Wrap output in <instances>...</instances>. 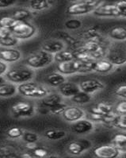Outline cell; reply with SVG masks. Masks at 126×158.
Here are the masks:
<instances>
[{
    "label": "cell",
    "instance_id": "8d00e7d4",
    "mask_svg": "<svg viewBox=\"0 0 126 158\" xmlns=\"http://www.w3.org/2000/svg\"><path fill=\"white\" fill-rule=\"evenodd\" d=\"M67 106V104H65L64 102H59V103H58V104L50 107L48 109V110H49V112H50L52 114H54V115H59V114H62L63 113V111H64Z\"/></svg>",
    "mask_w": 126,
    "mask_h": 158
},
{
    "label": "cell",
    "instance_id": "484cf974",
    "mask_svg": "<svg viewBox=\"0 0 126 158\" xmlns=\"http://www.w3.org/2000/svg\"><path fill=\"white\" fill-rule=\"evenodd\" d=\"M112 144L117 147L121 152L126 150V133H118L113 136Z\"/></svg>",
    "mask_w": 126,
    "mask_h": 158
},
{
    "label": "cell",
    "instance_id": "cb8c5ba5",
    "mask_svg": "<svg viewBox=\"0 0 126 158\" xmlns=\"http://www.w3.org/2000/svg\"><path fill=\"white\" fill-rule=\"evenodd\" d=\"M73 59H75L74 52H71L67 49H63L57 53L54 54V61L58 64L69 61Z\"/></svg>",
    "mask_w": 126,
    "mask_h": 158
},
{
    "label": "cell",
    "instance_id": "f1b7e54d",
    "mask_svg": "<svg viewBox=\"0 0 126 158\" xmlns=\"http://www.w3.org/2000/svg\"><path fill=\"white\" fill-rule=\"evenodd\" d=\"M112 125L117 129L126 131V114H116L113 118Z\"/></svg>",
    "mask_w": 126,
    "mask_h": 158
},
{
    "label": "cell",
    "instance_id": "7402d4cb",
    "mask_svg": "<svg viewBox=\"0 0 126 158\" xmlns=\"http://www.w3.org/2000/svg\"><path fill=\"white\" fill-rule=\"evenodd\" d=\"M46 82L52 88H59V86L66 82V77L64 75L58 73H52L48 74L46 77Z\"/></svg>",
    "mask_w": 126,
    "mask_h": 158
},
{
    "label": "cell",
    "instance_id": "ba28073f",
    "mask_svg": "<svg viewBox=\"0 0 126 158\" xmlns=\"http://www.w3.org/2000/svg\"><path fill=\"white\" fill-rule=\"evenodd\" d=\"M79 87L80 88V91L92 95L98 91H102L106 88V85L102 81L98 79H87V80L80 81Z\"/></svg>",
    "mask_w": 126,
    "mask_h": 158
},
{
    "label": "cell",
    "instance_id": "836d02e7",
    "mask_svg": "<svg viewBox=\"0 0 126 158\" xmlns=\"http://www.w3.org/2000/svg\"><path fill=\"white\" fill-rule=\"evenodd\" d=\"M65 27L67 28V30H79L83 26V22L79 19H68V20L65 23Z\"/></svg>",
    "mask_w": 126,
    "mask_h": 158
},
{
    "label": "cell",
    "instance_id": "f546056e",
    "mask_svg": "<svg viewBox=\"0 0 126 158\" xmlns=\"http://www.w3.org/2000/svg\"><path fill=\"white\" fill-rule=\"evenodd\" d=\"M18 42L19 39L15 37L13 34L8 37L0 39V45L2 47H6V48H11V47L15 46L18 44Z\"/></svg>",
    "mask_w": 126,
    "mask_h": 158
},
{
    "label": "cell",
    "instance_id": "c3c4849f",
    "mask_svg": "<svg viewBox=\"0 0 126 158\" xmlns=\"http://www.w3.org/2000/svg\"><path fill=\"white\" fill-rule=\"evenodd\" d=\"M21 156H22V157H33V156H34L31 154H22Z\"/></svg>",
    "mask_w": 126,
    "mask_h": 158
},
{
    "label": "cell",
    "instance_id": "f907efd6",
    "mask_svg": "<svg viewBox=\"0 0 126 158\" xmlns=\"http://www.w3.org/2000/svg\"><path fill=\"white\" fill-rule=\"evenodd\" d=\"M124 44H125V47H126V41H124Z\"/></svg>",
    "mask_w": 126,
    "mask_h": 158
},
{
    "label": "cell",
    "instance_id": "d6986e66",
    "mask_svg": "<svg viewBox=\"0 0 126 158\" xmlns=\"http://www.w3.org/2000/svg\"><path fill=\"white\" fill-rule=\"evenodd\" d=\"M115 65L112 63L109 59H99L95 60V72L100 74H106L109 73L114 69Z\"/></svg>",
    "mask_w": 126,
    "mask_h": 158
},
{
    "label": "cell",
    "instance_id": "44dd1931",
    "mask_svg": "<svg viewBox=\"0 0 126 158\" xmlns=\"http://www.w3.org/2000/svg\"><path fill=\"white\" fill-rule=\"evenodd\" d=\"M63 102V96L59 93H48L45 97L41 99V105L45 108H49L59 102Z\"/></svg>",
    "mask_w": 126,
    "mask_h": 158
},
{
    "label": "cell",
    "instance_id": "2e32d148",
    "mask_svg": "<svg viewBox=\"0 0 126 158\" xmlns=\"http://www.w3.org/2000/svg\"><path fill=\"white\" fill-rule=\"evenodd\" d=\"M66 45L60 40H48L41 45V49L52 54H56L65 49Z\"/></svg>",
    "mask_w": 126,
    "mask_h": 158
},
{
    "label": "cell",
    "instance_id": "d6a6232c",
    "mask_svg": "<svg viewBox=\"0 0 126 158\" xmlns=\"http://www.w3.org/2000/svg\"><path fill=\"white\" fill-rule=\"evenodd\" d=\"M74 55L75 59L80 60H83V61H92V60H95L89 52H86L85 50L82 49V48H79V50L74 52Z\"/></svg>",
    "mask_w": 126,
    "mask_h": 158
},
{
    "label": "cell",
    "instance_id": "1f68e13d",
    "mask_svg": "<svg viewBox=\"0 0 126 158\" xmlns=\"http://www.w3.org/2000/svg\"><path fill=\"white\" fill-rule=\"evenodd\" d=\"M18 21L14 19L13 17H10V16H5L0 19V26L2 27H6L8 29H12L14 27V26L18 23Z\"/></svg>",
    "mask_w": 126,
    "mask_h": 158
},
{
    "label": "cell",
    "instance_id": "ee69618b",
    "mask_svg": "<svg viewBox=\"0 0 126 158\" xmlns=\"http://www.w3.org/2000/svg\"><path fill=\"white\" fill-rule=\"evenodd\" d=\"M17 0H0V8H6L14 5Z\"/></svg>",
    "mask_w": 126,
    "mask_h": 158
},
{
    "label": "cell",
    "instance_id": "8fae6325",
    "mask_svg": "<svg viewBox=\"0 0 126 158\" xmlns=\"http://www.w3.org/2000/svg\"><path fill=\"white\" fill-rule=\"evenodd\" d=\"M92 14L98 18L119 17L116 3H100L95 8Z\"/></svg>",
    "mask_w": 126,
    "mask_h": 158
},
{
    "label": "cell",
    "instance_id": "7c38bea8",
    "mask_svg": "<svg viewBox=\"0 0 126 158\" xmlns=\"http://www.w3.org/2000/svg\"><path fill=\"white\" fill-rule=\"evenodd\" d=\"M71 130L74 134L78 135L88 134L95 130V123L91 119L83 118L72 123L71 126Z\"/></svg>",
    "mask_w": 126,
    "mask_h": 158
},
{
    "label": "cell",
    "instance_id": "4fadbf2b",
    "mask_svg": "<svg viewBox=\"0 0 126 158\" xmlns=\"http://www.w3.org/2000/svg\"><path fill=\"white\" fill-rule=\"evenodd\" d=\"M11 112L15 117H30L34 115L35 107L30 102L21 101L12 106Z\"/></svg>",
    "mask_w": 126,
    "mask_h": 158
},
{
    "label": "cell",
    "instance_id": "f35d334b",
    "mask_svg": "<svg viewBox=\"0 0 126 158\" xmlns=\"http://www.w3.org/2000/svg\"><path fill=\"white\" fill-rule=\"evenodd\" d=\"M114 95L121 99H126V84H120L114 91Z\"/></svg>",
    "mask_w": 126,
    "mask_h": 158
},
{
    "label": "cell",
    "instance_id": "603a6c76",
    "mask_svg": "<svg viewBox=\"0 0 126 158\" xmlns=\"http://www.w3.org/2000/svg\"><path fill=\"white\" fill-rule=\"evenodd\" d=\"M18 92V87L11 82L0 84V97H11Z\"/></svg>",
    "mask_w": 126,
    "mask_h": 158
},
{
    "label": "cell",
    "instance_id": "3957f363",
    "mask_svg": "<svg viewBox=\"0 0 126 158\" xmlns=\"http://www.w3.org/2000/svg\"><path fill=\"white\" fill-rule=\"evenodd\" d=\"M54 61V55L41 50L30 54L26 60V64L32 69H39L48 66Z\"/></svg>",
    "mask_w": 126,
    "mask_h": 158
},
{
    "label": "cell",
    "instance_id": "e575fe53",
    "mask_svg": "<svg viewBox=\"0 0 126 158\" xmlns=\"http://www.w3.org/2000/svg\"><path fill=\"white\" fill-rule=\"evenodd\" d=\"M23 131L19 127H11V128H10L9 130L6 131V135L9 137L10 138H11V139H17V138H22L23 135Z\"/></svg>",
    "mask_w": 126,
    "mask_h": 158
},
{
    "label": "cell",
    "instance_id": "ac0fdd59",
    "mask_svg": "<svg viewBox=\"0 0 126 158\" xmlns=\"http://www.w3.org/2000/svg\"><path fill=\"white\" fill-rule=\"evenodd\" d=\"M90 112L98 114H101V115L103 116H110L116 114L114 111V106L108 103V102H101L97 103L95 106H93L91 108Z\"/></svg>",
    "mask_w": 126,
    "mask_h": 158
},
{
    "label": "cell",
    "instance_id": "83f0119b",
    "mask_svg": "<svg viewBox=\"0 0 126 158\" xmlns=\"http://www.w3.org/2000/svg\"><path fill=\"white\" fill-rule=\"evenodd\" d=\"M30 9L34 11H42L49 7L48 0H30Z\"/></svg>",
    "mask_w": 126,
    "mask_h": 158
},
{
    "label": "cell",
    "instance_id": "30bf717a",
    "mask_svg": "<svg viewBox=\"0 0 126 158\" xmlns=\"http://www.w3.org/2000/svg\"><path fill=\"white\" fill-rule=\"evenodd\" d=\"M121 151L115 146L113 144L102 145L95 148L93 153L96 157L99 158H115L118 157L121 153Z\"/></svg>",
    "mask_w": 126,
    "mask_h": 158
},
{
    "label": "cell",
    "instance_id": "b9f144b4",
    "mask_svg": "<svg viewBox=\"0 0 126 158\" xmlns=\"http://www.w3.org/2000/svg\"><path fill=\"white\" fill-rule=\"evenodd\" d=\"M14 153V152L10 150V149L0 147V157H14V156H17Z\"/></svg>",
    "mask_w": 126,
    "mask_h": 158
},
{
    "label": "cell",
    "instance_id": "bcb514c9",
    "mask_svg": "<svg viewBox=\"0 0 126 158\" xmlns=\"http://www.w3.org/2000/svg\"><path fill=\"white\" fill-rule=\"evenodd\" d=\"M37 147H38L37 145V142H31V143H26V148L29 149H30V150H34V149L37 148Z\"/></svg>",
    "mask_w": 126,
    "mask_h": 158
},
{
    "label": "cell",
    "instance_id": "f6af8a7d",
    "mask_svg": "<svg viewBox=\"0 0 126 158\" xmlns=\"http://www.w3.org/2000/svg\"><path fill=\"white\" fill-rule=\"evenodd\" d=\"M7 69V64L0 59V76H2V75L6 74V73L8 71Z\"/></svg>",
    "mask_w": 126,
    "mask_h": 158
},
{
    "label": "cell",
    "instance_id": "7a4b0ae2",
    "mask_svg": "<svg viewBox=\"0 0 126 158\" xmlns=\"http://www.w3.org/2000/svg\"><path fill=\"white\" fill-rule=\"evenodd\" d=\"M18 91L22 96L31 99H42L49 93L45 87L31 81L19 84L18 86Z\"/></svg>",
    "mask_w": 126,
    "mask_h": 158
},
{
    "label": "cell",
    "instance_id": "ffe728a7",
    "mask_svg": "<svg viewBox=\"0 0 126 158\" xmlns=\"http://www.w3.org/2000/svg\"><path fill=\"white\" fill-rule=\"evenodd\" d=\"M108 36L110 39L115 41H126V26H114L109 30Z\"/></svg>",
    "mask_w": 126,
    "mask_h": 158
},
{
    "label": "cell",
    "instance_id": "52a82bcc",
    "mask_svg": "<svg viewBox=\"0 0 126 158\" xmlns=\"http://www.w3.org/2000/svg\"><path fill=\"white\" fill-rule=\"evenodd\" d=\"M11 30L14 35L19 40L29 39L36 34L35 26L26 21H18Z\"/></svg>",
    "mask_w": 126,
    "mask_h": 158
},
{
    "label": "cell",
    "instance_id": "9c48e42d",
    "mask_svg": "<svg viewBox=\"0 0 126 158\" xmlns=\"http://www.w3.org/2000/svg\"><path fill=\"white\" fill-rule=\"evenodd\" d=\"M92 143L88 140L79 139L71 141L67 145L66 150L67 153L72 156H79L91 148Z\"/></svg>",
    "mask_w": 126,
    "mask_h": 158
},
{
    "label": "cell",
    "instance_id": "d4e9b609",
    "mask_svg": "<svg viewBox=\"0 0 126 158\" xmlns=\"http://www.w3.org/2000/svg\"><path fill=\"white\" fill-rule=\"evenodd\" d=\"M71 101L77 105H84L91 102L92 96L90 94H87L83 91H79L78 93L70 98Z\"/></svg>",
    "mask_w": 126,
    "mask_h": 158
},
{
    "label": "cell",
    "instance_id": "d590c367",
    "mask_svg": "<svg viewBox=\"0 0 126 158\" xmlns=\"http://www.w3.org/2000/svg\"><path fill=\"white\" fill-rule=\"evenodd\" d=\"M22 138L26 143H31V142H37L39 140V136L36 133L31 131H24Z\"/></svg>",
    "mask_w": 126,
    "mask_h": 158
},
{
    "label": "cell",
    "instance_id": "74e56055",
    "mask_svg": "<svg viewBox=\"0 0 126 158\" xmlns=\"http://www.w3.org/2000/svg\"><path fill=\"white\" fill-rule=\"evenodd\" d=\"M117 10H118L119 17L126 19V0H120L116 2Z\"/></svg>",
    "mask_w": 126,
    "mask_h": 158
},
{
    "label": "cell",
    "instance_id": "277c9868",
    "mask_svg": "<svg viewBox=\"0 0 126 158\" xmlns=\"http://www.w3.org/2000/svg\"><path fill=\"white\" fill-rule=\"evenodd\" d=\"M34 76V70L31 68H17L8 70L5 74V77L10 82L21 84L29 82L33 80Z\"/></svg>",
    "mask_w": 126,
    "mask_h": 158
},
{
    "label": "cell",
    "instance_id": "681fc988",
    "mask_svg": "<svg viewBox=\"0 0 126 158\" xmlns=\"http://www.w3.org/2000/svg\"><path fill=\"white\" fill-rule=\"evenodd\" d=\"M74 2H84V1H95V0H73Z\"/></svg>",
    "mask_w": 126,
    "mask_h": 158
},
{
    "label": "cell",
    "instance_id": "5bb4252c",
    "mask_svg": "<svg viewBox=\"0 0 126 158\" xmlns=\"http://www.w3.org/2000/svg\"><path fill=\"white\" fill-rule=\"evenodd\" d=\"M63 118L69 123H75L86 117L85 110L78 106H67L62 114Z\"/></svg>",
    "mask_w": 126,
    "mask_h": 158
},
{
    "label": "cell",
    "instance_id": "6da1fadb",
    "mask_svg": "<svg viewBox=\"0 0 126 158\" xmlns=\"http://www.w3.org/2000/svg\"><path fill=\"white\" fill-rule=\"evenodd\" d=\"M95 60L83 61L78 59L71 60L69 61L59 63L57 64V71L64 76L76 74V73H89L95 72Z\"/></svg>",
    "mask_w": 126,
    "mask_h": 158
},
{
    "label": "cell",
    "instance_id": "816d5d0a",
    "mask_svg": "<svg viewBox=\"0 0 126 158\" xmlns=\"http://www.w3.org/2000/svg\"><path fill=\"white\" fill-rule=\"evenodd\" d=\"M125 156H126V155H125Z\"/></svg>",
    "mask_w": 126,
    "mask_h": 158
},
{
    "label": "cell",
    "instance_id": "9a60e30c",
    "mask_svg": "<svg viewBox=\"0 0 126 158\" xmlns=\"http://www.w3.org/2000/svg\"><path fill=\"white\" fill-rule=\"evenodd\" d=\"M22 58V52L16 48H6L0 51V59L6 63L18 61Z\"/></svg>",
    "mask_w": 126,
    "mask_h": 158
},
{
    "label": "cell",
    "instance_id": "8992f818",
    "mask_svg": "<svg viewBox=\"0 0 126 158\" xmlns=\"http://www.w3.org/2000/svg\"><path fill=\"white\" fill-rule=\"evenodd\" d=\"M80 48L89 52L95 60L104 58L106 56V49L102 44L95 39H90L86 41Z\"/></svg>",
    "mask_w": 126,
    "mask_h": 158
},
{
    "label": "cell",
    "instance_id": "4dcf8cb0",
    "mask_svg": "<svg viewBox=\"0 0 126 158\" xmlns=\"http://www.w3.org/2000/svg\"><path fill=\"white\" fill-rule=\"evenodd\" d=\"M31 16V11L26 9H19L15 10L12 17L17 21H25Z\"/></svg>",
    "mask_w": 126,
    "mask_h": 158
},
{
    "label": "cell",
    "instance_id": "ab89813d",
    "mask_svg": "<svg viewBox=\"0 0 126 158\" xmlns=\"http://www.w3.org/2000/svg\"><path fill=\"white\" fill-rule=\"evenodd\" d=\"M114 111L117 114H126V99H122L114 106Z\"/></svg>",
    "mask_w": 126,
    "mask_h": 158
},
{
    "label": "cell",
    "instance_id": "7dc6e473",
    "mask_svg": "<svg viewBox=\"0 0 126 158\" xmlns=\"http://www.w3.org/2000/svg\"><path fill=\"white\" fill-rule=\"evenodd\" d=\"M6 81V77H3V76H0V84H3V83H5Z\"/></svg>",
    "mask_w": 126,
    "mask_h": 158
},
{
    "label": "cell",
    "instance_id": "7bdbcfd3",
    "mask_svg": "<svg viewBox=\"0 0 126 158\" xmlns=\"http://www.w3.org/2000/svg\"><path fill=\"white\" fill-rule=\"evenodd\" d=\"M12 34H13V33H12V30H10V29L0 26V39H2V38H4V37H8V36L11 35Z\"/></svg>",
    "mask_w": 126,
    "mask_h": 158
},
{
    "label": "cell",
    "instance_id": "60d3db41",
    "mask_svg": "<svg viewBox=\"0 0 126 158\" xmlns=\"http://www.w3.org/2000/svg\"><path fill=\"white\" fill-rule=\"evenodd\" d=\"M33 155L36 157H45L48 155V151L42 147H37L33 150Z\"/></svg>",
    "mask_w": 126,
    "mask_h": 158
},
{
    "label": "cell",
    "instance_id": "e0dca14e",
    "mask_svg": "<svg viewBox=\"0 0 126 158\" xmlns=\"http://www.w3.org/2000/svg\"><path fill=\"white\" fill-rule=\"evenodd\" d=\"M58 91L63 97L70 99L78 93L79 91H80V88L79 87V84L66 81L58 88Z\"/></svg>",
    "mask_w": 126,
    "mask_h": 158
},
{
    "label": "cell",
    "instance_id": "4316f807",
    "mask_svg": "<svg viewBox=\"0 0 126 158\" xmlns=\"http://www.w3.org/2000/svg\"><path fill=\"white\" fill-rule=\"evenodd\" d=\"M67 135V133L64 130H46L45 132V137L46 138L52 141H57V140L63 139Z\"/></svg>",
    "mask_w": 126,
    "mask_h": 158
},
{
    "label": "cell",
    "instance_id": "f5cc1de1",
    "mask_svg": "<svg viewBox=\"0 0 126 158\" xmlns=\"http://www.w3.org/2000/svg\"><path fill=\"white\" fill-rule=\"evenodd\" d=\"M125 64H126V63H125Z\"/></svg>",
    "mask_w": 126,
    "mask_h": 158
},
{
    "label": "cell",
    "instance_id": "5b68a950",
    "mask_svg": "<svg viewBox=\"0 0 126 158\" xmlns=\"http://www.w3.org/2000/svg\"><path fill=\"white\" fill-rule=\"evenodd\" d=\"M98 0L75 2L69 5L66 9V13L72 16H81L93 13L95 8L99 5Z\"/></svg>",
    "mask_w": 126,
    "mask_h": 158
}]
</instances>
